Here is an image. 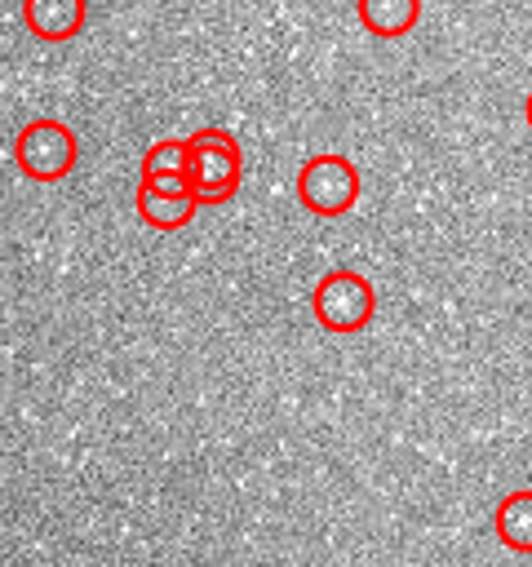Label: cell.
<instances>
[{"label":"cell","instance_id":"obj_3","mask_svg":"<svg viewBox=\"0 0 532 567\" xmlns=\"http://www.w3.org/2000/svg\"><path fill=\"white\" fill-rule=\"evenodd\" d=\"M297 199L315 217H346L359 204V168L337 151L310 155L297 168Z\"/></svg>","mask_w":532,"mask_h":567},{"label":"cell","instance_id":"obj_6","mask_svg":"<svg viewBox=\"0 0 532 567\" xmlns=\"http://www.w3.org/2000/svg\"><path fill=\"white\" fill-rule=\"evenodd\" d=\"M84 18H89L84 0H22V22L44 44L75 40L84 31Z\"/></svg>","mask_w":532,"mask_h":567},{"label":"cell","instance_id":"obj_5","mask_svg":"<svg viewBox=\"0 0 532 567\" xmlns=\"http://www.w3.org/2000/svg\"><path fill=\"white\" fill-rule=\"evenodd\" d=\"M142 186L164 195H191V142L186 137H160L142 155Z\"/></svg>","mask_w":532,"mask_h":567},{"label":"cell","instance_id":"obj_2","mask_svg":"<svg viewBox=\"0 0 532 567\" xmlns=\"http://www.w3.org/2000/svg\"><path fill=\"white\" fill-rule=\"evenodd\" d=\"M310 315L324 332H364L377 315V288L359 270H328L310 288Z\"/></svg>","mask_w":532,"mask_h":567},{"label":"cell","instance_id":"obj_9","mask_svg":"<svg viewBox=\"0 0 532 567\" xmlns=\"http://www.w3.org/2000/svg\"><path fill=\"white\" fill-rule=\"evenodd\" d=\"M204 204L195 195H164V190H151L137 182V217L151 226V230H182Z\"/></svg>","mask_w":532,"mask_h":567},{"label":"cell","instance_id":"obj_10","mask_svg":"<svg viewBox=\"0 0 532 567\" xmlns=\"http://www.w3.org/2000/svg\"><path fill=\"white\" fill-rule=\"evenodd\" d=\"M523 120H528V128H532V93H528V102H523Z\"/></svg>","mask_w":532,"mask_h":567},{"label":"cell","instance_id":"obj_8","mask_svg":"<svg viewBox=\"0 0 532 567\" xmlns=\"http://www.w3.org/2000/svg\"><path fill=\"white\" fill-rule=\"evenodd\" d=\"M492 532L510 554H532V487L501 496V505L492 514Z\"/></svg>","mask_w":532,"mask_h":567},{"label":"cell","instance_id":"obj_1","mask_svg":"<svg viewBox=\"0 0 532 567\" xmlns=\"http://www.w3.org/2000/svg\"><path fill=\"white\" fill-rule=\"evenodd\" d=\"M191 195L200 204H226L244 177V151L226 128H195L191 137Z\"/></svg>","mask_w":532,"mask_h":567},{"label":"cell","instance_id":"obj_4","mask_svg":"<svg viewBox=\"0 0 532 567\" xmlns=\"http://www.w3.org/2000/svg\"><path fill=\"white\" fill-rule=\"evenodd\" d=\"M80 142L62 120H31L18 128L13 137V164L22 168V177L31 182H62L75 168Z\"/></svg>","mask_w":532,"mask_h":567},{"label":"cell","instance_id":"obj_7","mask_svg":"<svg viewBox=\"0 0 532 567\" xmlns=\"http://www.w3.org/2000/svg\"><path fill=\"white\" fill-rule=\"evenodd\" d=\"M359 27L377 40H399L421 22V0H355Z\"/></svg>","mask_w":532,"mask_h":567}]
</instances>
